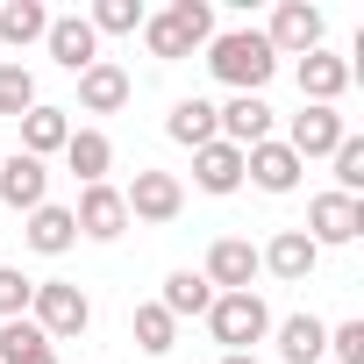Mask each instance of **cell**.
Instances as JSON below:
<instances>
[{"label": "cell", "instance_id": "6da1fadb", "mask_svg": "<svg viewBox=\"0 0 364 364\" xmlns=\"http://www.w3.org/2000/svg\"><path fill=\"white\" fill-rule=\"evenodd\" d=\"M208 65H215V79H222V86L257 93V86L279 72V50L264 43V29H222V36L208 43Z\"/></svg>", "mask_w": 364, "mask_h": 364}, {"label": "cell", "instance_id": "7a4b0ae2", "mask_svg": "<svg viewBox=\"0 0 364 364\" xmlns=\"http://www.w3.org/2000/svg\"><path fill=\"white\" fill-rule=\"evenodd\" d=\"M143 43H150V58H193L200 43H215V8L208 0H171L164 15H143Z\"/></svg>", "mask_w": 364, "mask_h": 364}, {"label": "cell", "instance_id": "3957f363", "mask_svg": "<svg viewBox=\"0 0 364 364\" xmlns=\"http://www.w3.org/2000/svg\"><path fill=\"white\" fill-rule=\"evenodd\" d=\"M208 328H215V343L236 357V350H250V343H264V336H272V307H264L257 293H215Z\"/></svg>", "mask_w": 364, "mask_h": 364}, {"label": "cell", "instance_id": "277c9868", "mask_svg": "<svg viewBox=\"0 0 364 364\" xmlns=\"http://www.w3.org/2000/svg\"><path fill=\"white\" fill-rule=\"evenodd\" d=\"M29 314H36V328H43L50 343H65V336H79V328L93 321V300H86L72 279H43L36 300H29Z\"/></svg>", "mask_w": 364, "mask_h": 364}, {"label": "cell", "instance_id": "5b68a950", "mask_svg": "<svg viewBox=\"0 0 364 364\" xmlns=\"http://www.w3.org/2000/svg\"><path fill=\"white\" fill-rule=\"evenodd\" d=\"M314 250L321 243H357L364 236V200H350V193H321L314 208H307V229H300Z\"/></svg>", "mask_w": 364, "mask_h": 364}, {"label": "cell", "instance_id": "8992f818", "mask_svg": "<svg viewBox=\"0 0 364 364\" xmlns=\"http://www.w3.org/2000/svg\"><path fill=\"white\" fill-rule=\"evenodd\" d=\"M122 208H129V222H171L178 208H186V193H178L171 171H136L129 193H122Z\"/></svg>", "mask_w": 364, "mask_h": 364}, {"label": "cell", "instance_id": "52a82bcc", "mask_svg": "<svg viewBox=\"0 0 364 364\" xmlns=\"http://www.w3.org/2000/svg\"><path fill=\"white\" fill-rule=\"evenodd\" d=\"M43 193H50V171H43V157H29V150L0 157V208H22V215H36V208H43Z\"/></svg>", "mask_w": 364, "mask_h": 364}, {"label": "cell", "instance_id": "ba28073f", "mask_svg": "<svg viewBox=\"0 0 364 364\" xmlns=\"http://www.w3.org/2000/svg\"><path fill=\"white\" fill-rule=\"evenodd\" d=\"M343 136H350V129H343V114H336V107H300V114H293V129H286V150L307 164V157H328Z\"/></svg>", "mask_w": 364, "mask_h": 364}, {"label": "cell", "instance_id": "9c48e42d", "mask_svg": "<svg viewBox=\"0 0 364 364\" xmlns=\"http://www.w3.org/2000/svg\"><path fill=\"white\" fill-rule=\"evenodd\" d=\"M257 272H264V264H257V250H250L243 236H222V243L208 250V272H200V279H208L215 293H250V279H257Z\"/></svg>", "mask_w": 364, "mask_h": 364}, {"label": "cell", "instance_id": "30bf717a", "mask_svg": "<svg viewBox=\"0 0 364 364\" xmlns=\"http://www.w3.org/2000/svg\"><path fill=\"white\" fill-rule=\"evenodd\" d=\"M50 58L65 65V72H86V65H100V36H93V22L86 15H50Z\"/></svg>", "mask_w": 364, "mask_h": 364}, {"label": "cell", "instance_id": "8fae6325", "mask_svg": "<svg viewBox=\"0 0 364 364\" xmlns=\"http://www.w3.org/2000/svg\"><path fill=\"white\" fill-rule=\"evenodd\" d=\"M215 122H222V143H236V150L272 143V107H264L257 93H236L229 107H215Z\"/></svg>", "mask_w": 364, "mask_h": 364}, {"label": "cell", "instance_id": "7c38bea8", "mask_svg": "<svg viewBox=\"0 0 364 364\" xmlns=\"http://www.w3.org/2000/svg\"><path fill=\"white\" fill-rule=\"evenodd\" d=\"M72 222H79V236L114 243V236L129 229V208H122V193H114V186H86V193H79V208H72Z\"/></svg>", "mask_w": 364, "mask_h": 364}, {"label": "cell", "instance_id": "4fadbf2b", "mask_svg": "<svg viewBox=\"0 0 364 364\" xmlns=\"http://www.w3.org/2000/svg\"><path fill=\"white\" fill-rule=\"evenodd\" d=\"M264 43L272 50H321V8H307V0H286V8L272 15V29H264Z\"/></svg>", "mask_w": 364, "mask_h": 364}, {"label": "cell", "instance_id": "5bb4252c", "mask_svg": "<svg viewBox=\"0 0 364 364\" xmlns=\"http://www.w3.org/2000/svg\"><path fill=\"white\" fill-rule=\"evenodd\" d=\"M343 86H350V65H343V58H328V50H307V58H300V100H307V107H336Z\"/></svg>", "mask_w": 364, "mask_h": 364}, {"label": "cell", "instance_id": "9a60e30c", "mask_svg": "<svg viewBox=\"0 0 364 364\" xmlns=\"http://www.w3.org/2000/svg\"><path fill=\"white\" fill-rule=\"evenodd\" d=\"M193 178H200V193H236L243 186V150L215 136L208 150H193Z\"/></svg>", "mask_w": 364, "mask_h": 364}, {"label": "cell", "instance_id": "2e32d148", "mask_svg": "<svg viewBox=\"0 0 364 364\" xmlns=\"http://www.w3.org/2000/svg\"><path fill=\"white\" fill-rule=\"evenodd\" d=\"M243 171L257 178L264 193H293V186H300V157H293L286 143H257V150H243Z\"/></svg>", "mask_w": 364, "mask_h": 364}, {"label": "cell", "instance_id": "e0dca14e", "mask_svg": "<svg viewBox=\"0 0 364 364\" xmlns=\"http://www.w3.org/2000/svg\"><path fill=\"white\" fill-rule=\"evenodd\" d=\"M65 164H72V178H79V186H107L114 143H107L100 129H72V143H65Z\"/></svg>", "mask_w": 364, "mask_h": 364}, {"label": "cell", "instance_id": "ac0fdd59", "mask_svg": "<svg viewBox=\"0 0 364 364\" xmlns=\"http://www.w3.org/2000/svg\"><path fill=\"white\" fill-rule=\"evenodd\" d=\"M0 364H58V343L22 314V321H0Z\"/></svg>", "mask_w": 364, "mask_h": 364}, {"label": "cell", "instance_id": "d6986e66", "mask_svg": "<svg viewBox=\"0 0 364 364\" xmlns=\"http://www.w3.org/2000/svg\"><path fill=\"white\" fill-rule=\"evenodd\" d=\"M22 236H29V250H43V257H65V250L79 243V222H72V208H50V200H43V208L29 215V229H22Z\"/></svg>", "mask_w": 364, "mask_h": 364}, {"label": "cell", "instance_id": "ffe728a7", "mask_svg": "<svg viewBox=\"0 0 364 364\" xmlns=\"http://www.w3.org/2000/svg\"><path fill=\"white\" fill-rule=\"evenodd\" d=\"M164 129H171V143H186V150H208V143L222 136V122H215V100H200V93H193V100H178Z\"/></svg>", "mask_w": 364, "mask_h": 364}, {"label": "cell", "instance_id": "44dd1931", "mask_svg": "<svg viewBox=\"0 0 364 364\" xmlns=\"http://www.w3.org/2000/svg\"><path fill=\"white\" fill-rule=\"evenodd\" d=\"M79 100H86L93 114H114V107L129 100V72H122V65H107V58H100V65H86V72H79Z\"/></svg>", "mask_w": 364, "mask_h": 364}, {"label": "cell", "instance_id": "7402d4cb", "mask_svg": "<svg viewBox=\"0 0 364 364\" xmlns=\"http://www.w3.org/2000/svg\"><path fill=\"white\" fill-rule=\"evenodd\" d=\"M65 143H72L65 107H43V100H36V107L22 114V150H29V157H50V150H65Z\"/></svg>", "mask_w": 364, "mask_h": 364}, {"label": "cell", "instance_id": "603a6c76", "mask_svg": "<svg viewBox=\"0 0 364 364\" xmlns=\"http://www.w3.org/2000/svg\"><path fill=\"white\" fill-rule=\"evenodd\" d=\"M36 36H50V8H43V0H8V8H0V43L29 50Z\"/></svg>", "mask_w": 364, "mask_h": 364}, {"label": "cell", "instance_id": "cb8c5ba5", "mask_svg": "<svg viewBox=\"0 0 364 364\" xmlns=\"http://www.w3.org/2000/svg\"><path fill=\"white\" fill-rule=\"evenodd\" d=\"M321 350H328V328H321L314 314H286V321H279V357H286V364H314Z\"/></svg>", "mask_w": 364, "mask_h": 364}, {"label": "cell", "instance_id": "d4e9b609", "mask_svg": "<svg viewBox=\"0 0 364 364\" xmlns=\"http://www.w3.org/2000/svg\"><path fill=\"white\" fill-rule=\"evenodd\" d=\"M157 307H164L171 321H186V314H208V307H215V286H208L200 272H171V279H164V300H157Z\"/></svg>", "mask_w": 364, "mask_h": 364}, {"label": "cell", "instance_id": "484cf974", "mask_svg": "<svg viewBox=\"0 0 364 364\" xmlns=\"http://www.w3.org/2000/svg\"><path fill=\"white\" fill-rule=\"evenodd\" d=\"M314 257H321V250H314L300 229H286V236H272V250H257V264H272L279 279H307V272H314Z\"/></svg>", "mask_w": 364, "mask_h": 364}, {"label": "cell", "instance_id": "4316f807", "mask_svg": "<svg viewBox=\"0 0 364 364\" xmlns=\"http://www.w3.org/2000/svg\"><path fill=\"white\" fill-rule=\"evenodd\" d=\"M29 107H36V72H29L22 58H0V114L22 122Z\"/></svg>", "mask_w": 364, "mask_h": 364}, {"label": "cell", "instance_id": "83f0119b", "mask_svg": "<svg viewBox=\"0 0 364 364\" xmlns=\"http://www.w3.org/2000/svg\"><path fill=\"white\" fill-rule=\"evenodd\" d=\"M171 343H178V321L164 307H136V350L143 357H171Z\"/></svg>", "mask_w": 364, "mask_h": 364}, {"label": "cell", "instance_id": "f1b7e54d", "mask_svg": "<svg viewBox=\"0 0 364 364\" xmlns=\"http://www.w3.org/2000/svg\"><path fill=\"white\" fill-rule=\"evenodd\" d=\"M143 15H150L143 0H100L86 22H93V36H136V29H143Z\"/></svg>", "mask_w": 364, "mask_h": 364}, {"label": "cell", "instance_id": "f546056e", "mask_svg": "<svg viewBox=\"0 0 364 364\" xmlns=\"http://www.w3.org/2000/svg\"><path fill=\"white\" fill-rule=\"evenodd\" d=\"M29 300H36V279H22L15 264H0V321H22Z\"/></svg>", "mask_w": 364, "mask_h": 364}, {"label": "cell", "instance_id": "4dcf8cb0", "mask_svg": "<svg viewBox=\"0 0 364 364\" xmlns=\"http://www.w3.org/2000/svg\"><path fill=\"white\" fill-rule=\"evenodd\" d=\"M328 157H336V178H343V193L357 200V186H364V136H343Z\"/></svg>", "mask_w": 364, "mask_h": 364}, {"label": "cell", "instance_id": "1f68e13d", "mask_svg": "<svg viewBox=\"0 0 364 364\" xmlns=\"http://www.w3.org/2000/svg\"><path fill=\"white\" fill-rule=\"evenodd\" d=\"M328 350H336L343 364H364V321H343V328H328Z\"/></svg>", "mask_w": 364, "mask_h": 364}, {"label": "cell", "instance_id": "d6a6232c", "mask_svg": "<svg viewBox=\"0 0 364 364\" xmlns=\"http://www.w3.org/2000/svg\"><path fill=\"white\" fill-rule=\"evenodd\" d=\"M222 364H257V357H250V350H236V357H222Z\"/></svg>", "mask_w": 364, "mask_h": 364}]
</instances>
